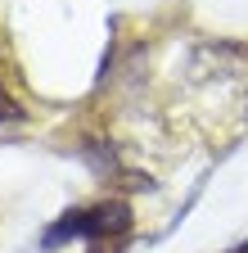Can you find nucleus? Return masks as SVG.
<instances>
[{
    "instance_id": "nucleus-1",
    "label": "nucleus",
    "mask_w": 248,
    "mask_h": 253,
    "mask_svg": "<svg viewBox=\"0 0 248 253\" xmlns=\"http://www.w3.org/2000/svg\"><path fill=\"white\" fill-rule=\"evenodd\" d=\"M127 204H95V208H81V212H68L64 221H54L45 231V249H59L64 240H100V235H117L127 231Z\"/></svg>"
},
{
    "instance_id": "nucleus-2",
    "label": "nucleus",
    "mask_w": 248,
    "mask_h": 253,
    "mask_svg": "<svg viewBox=\"0 0 248 253\" xmlns=\"http://www.w3.org/2000/svg\"><path fill=\"white\" fill-rule=\"evenodd\" d=\"M18 118H23V104L14 100L5 86H0V126H5V122H18Z\"/></svg>"
},
{
    "instance_id": "nucleus-3",
    "label": "nucleus",
    "mask_w": 248,
    "mask_h": 253,
    "mask_svg": "<svg viewBox=\"0 0 248 253\" xmlns=\"http://www.w3.org/2000/svg\"><path fill=\"white\" fill-rule=\"evenodd\" d=\"M235 253H248V240H244V244H239V249H235Z\"/></svg>"
}]
</instances>
